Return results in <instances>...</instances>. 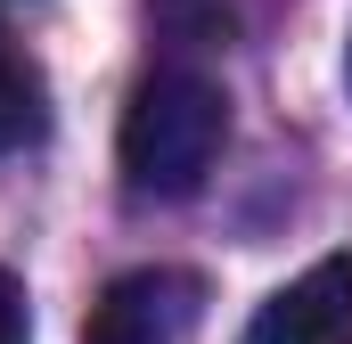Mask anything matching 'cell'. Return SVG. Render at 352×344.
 I'll return each instance as SVG.
<instances>
[{"label": "cell", "instance_id": "obj_1", "mask_svg": "<svg viewBox=\"0 0 352 344\" xmlns=\"http://www.w3.org/2000/svg\"><path fill=\"white\" fill-rule=\"evenodd\" d=\"M221 140H230V98H221V83L205 66L164 58L156 74H140L131 107H123V131H115L123 189L131 197H197L205 172L221 164Z\"/></svg>", "mask_w": 352, "mask_h": 344}, {"label": "cell", "instance_id": "obj_2", "mask_svg": "<svg viewBox=\"0 0 352 344\" xmlns=\"http://www.w3.org/2000/svg\"><path fill=\"white\" fill-rule=\"evenodd\" d=\"M197 336H205V279L180 262L107 279V295L82 320V344H197Z\"/></svg>", "mask_w": 352, "mask_h": 344}, {"label": "cell", "instance_id": "obj_3", "mask_svg": "<svg viewBox=\"0 0 352 344\" xmlns=\"http://www.w3.org/2000/svg\"><path fill=\"white\" fill-rule=\"evenodd\" d=\"M246 344H352V255L311 262L246 320Z\"/></svg>", "mask_w": 352, "mask_h": 344}, {"label": "cell", "instance_id": "obj_4", "mask_svg": "<svg viewBox=\"0 0 352 344\" xmlns=\"http://www.w3.org/2000/svg\"><path fill=\"white\" fill-rule=\"evenodd\" d=\"M41 123H50V98H41V66L25 58V41L0 25V156H16V148H33L41 140Z\"/></svg>", "mask_w": 352, "mask_h": 344}, {"label": "cell", "instance_id": "obj_5", "mask_svg": "<svg viewBox=\"0 0 352 344\" xmlns=\"http://www.w3.org/2000/svg\"><path fill=\"white\" fill-rule=\"evenodd\" d=\"M0 344H33V320H25V287H16V270H0Z\"/></svg>", "mask_w": 352, "mask_h": 344}, {"label": "cell", "instance_id": "obj_6", "mask_svg": "<svg viewBox=\"0 0 352 344\" xmlns=\"http://www.w3.org/2000/svg\"><path fill=\"white\" fill-rule=\"evenodd\" d=\"M344 90H352V50H344Z\"/></svg>", "mask_w": 352, "mask_h": 344}]
</instances>
